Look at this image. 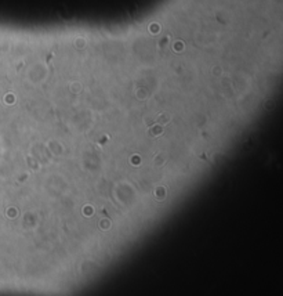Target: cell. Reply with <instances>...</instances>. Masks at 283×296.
<instances>
[{"label":"cell","instance_id":"obj_1","mask_svg":"<svg viewBox=\"0 0 283 296\" xmlns=\"http://www.w3.org/2000/svg\"><path fill=\"white\" fill-rule=\"evenodd\" d=\"M102 227H104V228H108V227H109V221H102Z\"/></svg>","mask_w":283,"mask_h":296}]
</instances>
